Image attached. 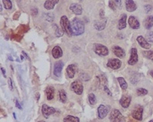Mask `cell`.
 I'll use <instances>...</instances> for the list:
<instances>
[{
	"label": "cell",
	"mask_w": 153,
	"mask_h": 122,
	"mask_svg": "<svg viewBox=\"0 0 153 122\" xmlns=\"http://www.w3.org/2000/svg\"><path fill=\"white\" fill-rule=\"evenodd\" d=\"M125 6L127 11L132 12L135 11L137 9V6L133 0H125Z\"/></svg>",
	"instance_id": "cell-17"
},
{
	"label": "cell",
	"mask_w": 153,
	"mask_h": 122,
	"mask_svg": "<svg viewBox=\"0 0 153 122\" xmlns=\"http://www.w3.org/2000/svg\"><path fill=\"white\" fill-rule=\"evenodd\" d=\"M55 35L56 36L58 37H61L63 35V31L60 29H59L58 27H57V28L56 30Z\"/></svg>",
	"instance_id": "cell-36"
},
{
	"label": "cell",
	"mask_w": 153,
	"mask_h": 122,
	"mask_svg": "<svg viewBox=\"0 0 153 122\" xmlns=\"http://www.w3.org/2000/svg\"><path fill=\"white\" fill-rule=\"evenodd\" d=\"M63 122H80V120L78 117L68 115L63 119Z\"/></svg>",
	"instance_id": "cell-25"
},
{
	"label": "cell",
	"mask_w": 153,
	"mask_h": 122,
	"mask_svg": "<svg viewBox=\"0 0 153 122\" xmlns=\"http://www.w3.org/2000/svg\"><path fill=\"white\" fill-rule=\"evenodd\" d=\"M115 3L118 5H121V0H114Z\"/></svg>",
	"instance_id": "cell-47"
},
{
	"label": "cell",
	"mask_w": 153,
	"mask_h": 122,
	"mask_svg": "<svg viewBox=\"0 0 153 122\" xmlns=\"http://www.w3.org/2000/svg\"><path fill=\"white\" fill-rule=\"evenodd\" d=\"M23 58H24V57H23V56H21V60H23Z\"/></svg>",
	"instance_id": "cell-54"
},
{
	"label": "cell",
	"mask_w": 153,
	"mask_h": 122,
	"mask_svg": "<svg viewBox=\"0 0 153 122\" xmlns=\"http://www.w3.org/2000/svg\"><path fill=\"white\" fill-rule=\"evenodd\" d=\"M144 25L146 29L148 30L151 29L153 26V16H148L145 20Z\"/></svg>",
	"instance_id": "cell-23"
},
{
	"label": "cell",
	"mask_w": 153,
	"mask_h": 122,
	"mask_svg": "<svg viewBox=\"0 0 153 122\" xmlns=\"http://www.w3.org/2000/svg\"><path fill=\"white\" fill-rule=\"evenodd\" d=\"M128 24L130 27L133 29H138L140 28V24L135 17L131 16L128 18Z\"/></svg>",
	"instance_id": "cell-15"
},
{
	"label": "cell",
	"mask_w": 153,
	"mask_h": 122,
	"mask_svg": "<svg viewBox=\"0 0 153 122\" xmlns=\"http://www.w3.org/2000/svg\"><path fill=\"white\" fill-rule=\"evenodd\" d=\"M140 75L136 74L132 76L130 78L131 83L132 84H136L139 82L140 78Z\"/></svg>",
	"instance_id": "cell-30"
},
{
	"label": "cell",
	"mask_w": 153,
	"mask_h": 122,
	"mask_svg": "<svg viewBox=\"0 0 153 122\" xmlns=\"http://www.w3.org/2000/svg\"><path fill=\"white\" fill-rule=\"evenodd\" d=\"M149 122H153V119H152V120H150V121Z\"/></svg>",
	"instance_id": "cell-58"
},
{
	"label": "cell",
	"mask_w": 153,
	"mask_h": 122,
	"mask_svg": "<svg viewBox=\"0 0 153 122\" xmlns=\"http://www.w3.org/2000/svg\"><path fill=\"white\" fill-rule=\"evenodd\" d=\"M99 79V81L100 83L101 84V85H105L107 83V79H106V78L104 76L100 75L99 76H98L97 77Z\"/></svg>",
	"instance_id": "cell-33"
},
{
	"label": "cell",
	"mask_w": 153,
	"mask_h": 122,
	"mask_svg": "<svg viewBox=\"0 0 153 122\" xmlns=\"http://www.w3.org/2000/svg\"><path fill=\"white\" fill-rule=\"evenodd\" d=\"M112 50L115 56L119 58H123L125 57V52L124 50L118 46H114L112 48Z\"/></svg>",
	"instance_id": "cell-12"
},
{
	"label": "cell",
	"mask_w": 153,
	"mask_h": 122,
	"mask_svg": "<svg viewBox=\"0 0 153 122\" xmlns=\"http://www.w3.org/2000/svg\"><path fill=\"white\" fill-rule=\"evenodd\" d=\"M1 71L2 72V74H3V75L5 76V78H6V71L5 69L3 68V67H1Z\"/></svg>",
	"instance_id": "cell-45"
},
{
	"label": "cell",
	"mask_w": 153,
	"mask_h": 122,
	"mask_svg": "<svg viewBox=\"0 0 153 122\" xmlns=\"http://www.w3.org/2000/svg\"><path fill=\"white\" fill-rule=\"evenodd\" d=\"M122 62L118 59H110L108 60L107 66L112 70H116L121 66Z\"/></svg>",
	"instance_id": "cell-8"
},
{
	"label": "cell",
	"mask_w": 153,
	"mask_h": 122,
	"mask_svg": "<svg viewBox=\"0 0 153 122\" xmlns=\"http://www.w3.org/2000/svg\"><path fill=\"white\" fill-rule=\"evenodd\" d=\"M109 6L110 9H112V10H116V5L115 3L113 1H110L109 3Z\"/></svg>",
	"instance_id": "cell-39"
},
{
	"label": "cell",
	"mask_w": 153,
	"mask_h": 122,
	"mask_svg": "<svg viewBox=\"0 0 153 122\" xmlns=\"http://www.w3.org/2000/svg\"><path fill=\"white\" fill-rule=\"evenodd\" d=\"M109 111V108L104 105L101 104L97 108L98 116L100 119H103L108 115Z\"/></svg>",
	"instance_id": "cell-10"
},
{
	"label": "cell",
	"mask_w": 153,
	"mask_h": 122,
	"mask_svg": "<svg viewBox=\"0 0 153 122\" xmlns=\"http://www.w3.org/2000/svg\"><path fill=\"white\" fill-rule=\"evenodd\" d=\"M15 105H16V107H17L19 109H22V106H21L20 103H19V101L17 99H16V102H15Z\"/></svg>",
	"instance_id": "cell-43"
},
{
	"label": "cell",
	"mask_w": 153,
	"mask_h": 122,
	"mask_svg": "<svg viewBox=\"0 0 153 122\" xmlns=\"http://www.w3.org/2000/svg\"><path fill=\"white\" fill-rule=\"evenodd\" d=\"M45 122V121H38V122Z\"/></svg>",
	"instance_id": "cell-57"
},
{
	"label": "cell",
	"mask_w": 153,
	"mask_h": 122,
	"mask_svg": "<svg viewBox=\"0 0 153 122\" xmlns=\"http://www.w3.org/2000/svg\"><path fill=\"white\" fill-rule=\"evenodd\" d=\"M2 5H1V11H2Z\"/></svg>",
	"instance_id": "cell-55"
},
{
	"label": "cell",
	"mask_w": 153,
	"mask_h": 122,
	"mask_svg": "<svg viewBox=\"0 0 153 122\" xmlns=\"http://www.w3.org/2000/svg\"><path fill=\"white\" fill-rule=\"evenodd\" d=\"M138 61L137 50L136 48H132L131 52L130 57L128 61V64L130 65H136Z\"/></svg>",
	"instance_id": "cell-11"
},
{
	"label": "cell",
	"mask_w": 153,
	"mask_h": 122,
	"mask_svg": "<svg viewBox=\"0 0 153 122\" xmlns=\"http://www.w3.org/2000/svg\"><path fill=\"white\" fill-rule=\"evenodd\" d=\"M88 99L89 102L91 105H94L97 102L96 97L95 94L93 93H91L88 95Z\"/></svg>",
	"instance_id": "cell-28"
},
{
	"label": "cell",
	"mask_w": 153,
	"mask_h": 122,
	"mask_svg": "<svg viewBox=\"0 0 153 122\" xmlns=\"http://www.w3.org/2000/svg\"><path fill=\"white\" fill-rule=\"evenodd\" d=\"M54 19V16L53 14H51L50 13H49L46 15V20L49 22H53Z\"/></svg>",
	"instance_id": "cell-40"
},
{
	"label": "cell",
	"mask_w": 153,
	"mask_h": 122,
	"mask_svg": "<svg viewBox=\"0 0 153 122\" xmlns=\"http://www.w3.org/2000/svg\"><path fill=\"white\" fill-rule=\"evenodd\" d=\"M20 14H21V13H20V11H17L13 16V19L15 20H18Z\"/></svg>",
	"instance_id": "cell-41"
},
{
	"label": "cell",
	"mask_w": 153,
	"mask_h": 122,
	"mask_svg": "<svg viewBox=\"0 0 153 122\" xmlns=\"http://www.w3.org/2000/svg\"><path fill=\"white\" fill-rule=\"evenodd\" d=\"M150 74L151 76H152V78H153V71H151L150 72Z\"/></svg>",
	"instance_id": "cell-53"
},
{
	"label": "cell",
	"mask_w": 153,
	"mask_h": 122,
	"mask_svg": "<svg viewBox=\"0 0 153 122\" xmlns=\"http://www.w3.org/2000/svg\"><path fill=\"white\" fill-rule=\"evenodd\" d=\"M59 0H47L45 2L44 6L47 10H51L54 9L56 4L59 2Z\"/></svg>",
	"instance_id": "cell-21"
},
{
	"label": "cell",
	"mask_w": 153,
	"mask_h": 122,
	"mask_svg": "<svg viewBox=\"0 0 153 122\" xmlns=\"http://www.w3.org/2000/svg\"><path fill=\"white\" fill-rule=\"evenodd\" d=\"M127 16L126 14L122 15L119 21L118 28L119 30H121L126 28L127 26Z\"/></svg>",
	"instance_id": "cell-22"
},
{
	"label": "cell",
	"mask_w": 153,
	"mask_h": 122,
	"mask_svg": "<svg viewBox=\"0 0 153 122\" xmlns=\"http://www.w3.org/2000/svg\"><path fill=\"white\" fill-rule=\"evenodd\" d=\"M143 107L141 105H137L132 110V116L134 119L138 121L142 120L143 115Z\"/></svg>",
	"instance_id": "cell-6"
},
{
	"label": "cell",
	"mask_w": 153,
	"mask_h": 122,
	"mask_svg": "<svg viewBox=\"0 0 153 122\" xmlns=\"http://www.w3.org/2000/svg\"><path fill=\"white\" fill-rule=\"evenodd\" d=\"M72 90L76 94L80 95L83 92V86L81 81L76 80L73 81L71 85Z\"/></svg>",
	"instance_id": "cell-5"
},
{
	"label": "cell",
	"mask_w": 153,
	"mask_h": 122,
	"mask_svg": "<svg viewBox=\"0 0 153 122\" xmlns=\"http://www.w3.org/2000/svg\"><path fill=\"white\" fill-rule=\"evenodd\" d=\"M8 59L10 61H13V59L12 58V57H11V56H8Z\"/></svg>",
	"instance_id": "cell-50"
},
{
	"label": "cell",
	"mask_w": 153,
	"mask_h": 122,
	"mask_svg": "<svg viewBox=\"0 0 153 122\" xmlns=\"http://www.w3.org/2000/svg\"><path fill=\"white\" fill-rule=\"evenodd\" d=\"M42 113L45 118L48 119L50 115L54 114L56 110L53 107L49 106L47 104H43L41 108Z\"/></svg>",
	"instance_id": "cell-7"
},
{
	"label": "cell",
	"mask_w": 153,
	"mask_h": 122,
	"mask_svg": "<svg viewBox=\"0 0 153 122\" xmlns=\"http://www.w3.org/2000/svg\"><path fill=\"white\" fill-rule=\"evenodd\" d=\"M64 65L63 62L61 61H58L55 63L54 65V74L58 78L61 76Z\"/></svg>",
	"instance_id": "cell-9"
},
{
	"label": "cell",
	"mask_w": 153,
	"mask_h": 122,
	"mask_svg": "<svg viewBox=\"0 0 153 122\" xmlns=\"http://www.w3.org/2000/svg\"><path fill=\"white\" fill-rule=\"evenodd\" d=\"M104 90L108 95L112 96V93L111 92L108 88L106 85H105L104 87Z\"/></svg>",
	"instance_id": "cell-42"
},
{
	"label": "cell",
	"mask_w": 153,
	"mask_h": 122,
	"mask_svg": "<svg viewBox=\"0 0 153 122\" xmlns=\"http://www.w3.org/2000/svg\"><path fill=\"white\" fill-rule=\"evenodd\" d=\"M109 119L111 122H122L125 120V118L118 110L114 109L110 113Z\"/></svg>",
	"instance_id": "cell-3"
},
{
	"label": "cell",
	"mask_w": 153,
	"mask_h": 122,
	"mask_svg": "<svg viewBox=\"0 0 153 122\" xmlns=\"http://www.w3.org/2000/svg\"><path fill=\"white\" fill-rule=\"evenodd\" d=\"M13 115H14V119H17V118H16V114H15V113H13Z\"/></svg>",
	"instance_id": "cell-52"
},
{
	"label": "cell",
	"mask_w": 153,
	"mask_h": 122,
	"mask_svg": "<svg viewBox=\"0 0 153 122\" xmlns=\"http://www.w3.org/2000/svg\"><path fill=\"white\" fill-rule=\"evenodd\" d=\"M131 102V97L128 95H123L119 100V103L123 107L127 108L129 107Z\"/></svg>",
	"instance_id": "cell-16"
},
{
	"label": "cell",
	"mask_w": 153,
	"mask_h": 122,
	"mask_svg": "<svg viewBox=\"0 0 153 122\" xmlns=\"http://www.w3.org/2000/svg\"><path fill=\"white\" fill-rule=\"evenodd\" d=\"M143 54L145 57L153 61V51H146L143 52Z\"/></svg>",
	"instance_id": "cell-32"
},
{
	"label": "cell",
	"mask_w": 153,
	"mask_h": 122,
	"mask_svg": "<svg viewBox=\"0 0 153 122\" xmlns=\"http://www.w3.org/2000/svg\"><path fill=\"white\" fill-rule=\"evenodd\" d=\"M4 8L6 10H11L12 8V4L10 0H2Z\"/></svg>",
	"instance_id": "cell-31"
},
{
	"label": "cell",
	"mask_w": 153,
	"mask_h": 122,
	"mask_svg": "<svg viewBox=\"0 0 153 122\" xmlns=\"http://www.w3.org/2000/svg\"><path fill=\"white\" fill-rule=\"evenodd\" d=\"M145 39L148 42L153 43V31L148 32L145 35Z\"/></svg>",
	"instance_id": "cell-34"
},
{
	"label": "cell",
	"mask_w": 153,
	"mask_h": 122,
	"mask_svg": "<svg viewBox=\"0 0 153 122\" xmlns=\"http://www.w3.org/2000/svg\"><path fill=\"white\" fill-rule=\"evenodd\" d=\"M104 11L103 10H101L100 11V16L101 18H103L104 16Z\"/></svg>",
	"instance_id": "cell-46"
},
{
	"label": "cell",
	"mask_w": 153,
	"mask_h": 122,
	"mask_svg": "<svg viewBox=\"0 0 153 122\" xmlns=\"http://www.w3.org/2000/svg\"><path fill=\"white\" fill-rule=\"evenodd\" d=\"M16 1L18 2H20L21 1V0H16Z\"/></svg>",
	"instance_id": "cell-56"
},
{
	"label": "cell",
	"mask_w": 153,
	"mask_h": 122,
	"mask_svg": "<svg viewBox=\"0 0 153 122\" xmlns=\"http://www.w3.org/2000/svg\"><path fill=\"white\" fill-rule=\"evenodd\" d=\"M128 122H138L132 118H129Z\"/></svg>",
	"instance_id": "cell-49"
},
{
	"label": "cell",
	"mask_w": 153,
	"mask_h": 122,
	"mask_svg": "<svg viewBox=\"0 0 153 122\" xmlns=\"http://www.w3.org/2000/svg\"><path fill=\"white\" fill-rule=\"evenodd\" d=\"M136 40L141 48L145 49H149L151 48V45L148 43L146 39H145L142 36H139L136 39Z\"/></svg>",
	"instance_id": "cell-14"
},
{
	"label": "cell",
	"mask_w": 153,
	"mask_h": 122,
	"mask_svg": "<svg viewBox=\"0 0 153 122\" xmlns=\"http://www.w3.org/2000/svg\"><path fill=\"white\" fill-rule=\"evenodd\" d=\"M60 25L62 30L64 32H66V34L71 36L72 35V28H71V22H70L68 19V17L66 16H63L61 17L60 19Z\"/></svg>",
	"instance_id": "cell-2"
},
{
	"label": "cell",
	"mask_w": 153,
	"mask_h": 122,
	"mask_svg": "<svg viewBox=\"0 0 153 122\" xmlns=\"http://www.w3.org/2000/svg\"><path fill=\"white\" fill-rule=\"evenodd\" d=\"M59 96L60 100L63 103H65L67 101V95L66 91L64 89H61L59 91Z\"/></svg>",
	"instance_id": "cell-26"
},
{
	"label": "cell",
	"mask_w": 153,
	"mask_h": 122,
	"mask_svg": "<svg viewBox=\"0 0 153 122\" xmlns=\"http://www.w3.org/2000/svg\"><path fill=\"white\" fill-rule=\"evenodd\" d=\"M45 93L47 100L49 101L51 100L54 97V88L53 86L49 85L46 88Z\"/></svg>",
	"instance_id": "cell-18"
},
{
	"label": "cell",
	"mask_w": 153,
	"mask_h": 122,
	"mask_svg": "<svg viewBox=\"0 0 153 122\" xmlns=\"http://www.w3.org/2000/svg\"><path fill=\"white\" fill-rule=\"evenodd\" d=\"M118 80L119 83L120 87L122 89H126L128 87L127 83L124 78L122 77H119L117 78Z\"/></svg>",
	"instance_id": "cell-27"
},
{
	"label": "cell",
	"mask_w": 153,
	"mask_h": 122,
	"mask_svg": "<svg viewBox=\"0 0 153 122\" xmlns=\"http://www.w3.org/2000/svg\"><path fill=\"white\" fill-rule=\"evenodd\" d=\"M71 25L72 32L74 35H80L83 34L85 31V25L83 22L79 19L78 18H74L71 21Z\"/></svg>",
	"instance_id": "cell-1"
},
{
	"label": "cell",
	"mask_w": 153,
	"mask_h": 122,
	"mask_svg": "<svg viewBox=\"0 0 153 122\" xmlns=\"http://www.w3.org/2000/svg\"><path fill=\"white\" fill-rule=\"evenodd\" d=\"M76 69V67L73 64L69 65L67 67V69H66V72H67V74H68V76L70 78L72 79L74 78Z\"/></svg>",
	"instance_id": "cell-19"
},
{
	"label": "cell",
	"mask_w": 153,
	"mask_h": 122,
	"mask_svg": "<svg viewBox=\"0 0 153 122\" xmlns=\"http://www.w3.org/2000/svg\"><path fill=\"white\" fill-rule=\"evenodd\" d=\"M70 10L76 15H81L83 9L81 5L77 3H73L70 6Z\"/></svg>",
	"instance_id": "cell-13"
},
{
	"label": "cell",
	"mask_w": 153,
	"mask_h": 122,
	"mask_svg": "<svg viewBox=\"0 0 153 122\" xmlns=\"http://www.w3.org/2000/svg\"><path fill=\"white\" fill-rule=\"evenodd\" d=\"M52 54L53 57L55 59L60 58L63 56V52L62 48L59 46H55L52 49Z\"/></svg>",
	"instance_id": "cell-20"
},
{
	"label": "cell",
	"mask_w": 153,
	"mask_h": 122,
	"mask_svg": "<svg viewBox=\"0 0 153 122\" xmlns=\"http://www.w3.org/2000/svg\"><path fill=\"white\" fill-rule=\"evenodd\" d=\"M23 55H24V56L26 57V58L28 59H29V57H28V55H27V53H26V52H25L24 51H23Z\"/></svg>",
	"instance_id": "cell-48"
},
{
	"label": "cell",
	"mask_w": 153,
	"mask_h": 122,
	"mask_svg": "<svg viewBox=\"0 0 153 122\" xmlns=\"http://www.w3.org/2000/svg\"><path fill=\"white\" fill-rule=\"evenodd\" d=\"M80 78H81V79L83 81H88V80H90V76L86 74H81V75H80Z\"/></svg>",
	"instance_id": "cell-35"
},
{
	"label": "cell",
	"mask_w": 153,
	"mask_h": 122,
	"mask_svg": "<svg viewBox=\"0 0 153 122\" xmlns=\"http://www.w3.org/2000/svg\"><path fill=\"white\" fill-rule=\"evenodd\" d=\"M36 96H37V98H38V100H39V98L40 97V94L39 93H38V94H36Z\"/></svg>",
	"instance_id": "cell-51"
},
{
	"label": "cell",
	"mask_w": 153,
	"mask_h": 122,
	"mask_svg": "<svg viewBox=\"0 0 153 122\" xmlns=\"http://www.w3.org/2000/svg\"><path fill=\"white\" fill-rule=\"evenodd\" d=\"M8 84L9 89L12 91L13 90L14 87H13V81H12V79L10 78H8Z\"/></svg>",
	"instance_id": "cell-38"
},
{
	"label": "cell",
	"mask_w": 153,
	"mask_h": 122,
	"mask_svg": "<svg viewBox=\"0 0 153 122\" xmlns=\"http://www.w3.org/2000/svg\"><path fill=\"white\" fill-rule=\"evenodd\" d=\"M32 15H34V14L37 15V13H38V11L37 10V9H33L32 10Z\"/></svg>",
	"instance_id": "cell-44"
},
{
	"label": "cell",
	"mask_w": 153,
	"mask_h": 122,
	"mask_svg": "<svg viewBox=\"0 0 153 122\" xmlns=\"http://www.w3.org/2000/svg\"><path fill=\"white\" fill-rule=\"evenodd\" d=\"M148 93V90L147 89L142 88L137 89V90H136V93H137V95L139 96H143L146 95Z\"/></svg>",
	"instance_id": "cell-29"
},
{
	"label": "cell",
	"mask_w": 153,
	"mask_h": 122,
	"mask_svg": "<svg viewBox=\"0 0 153 122\" xmlns=\"http://www.w3.org/2000/svg\"><path fill=\"white\" fill-rule=\"evenodd\" d=\"M94 50L95 52L100 56H108L109 54L108 49L106 46L101 44H94Z\"/></svg>",
	"instance_id": "cell-4"
},
{
	"label": "cell",
	"mask_w": 153,
	"mask_h": 122,
	"mask_svg": "<svg viewBox=\"0 0 153 122\" xmlns=\"http://www.w3.org/2000/svg\"><path fill=\"white\" fill-rule=\"evenodd\" d=\"M145 10L146 13H148L152 11L153 7L150 5H146L144 6Z\"/></svg>",
	"instance_id": "cell-37"
},
{
	"label": "cell",
	"mask_w": 153,
	"mask_h": 122,
	"mask_svg": "<svg viewBox=\"0 0 153 122\" xmlns=\"http://www.w3.org/2000/svg\"><path fill=\"white\" fill-rule=\"evenodd\" d=\"M106 23V19H103L101 22H97L94 24L95 29L97 31H102L105 28Z\"/></svg>",
	"instance_id": "cell-24"
}]
</instances>
